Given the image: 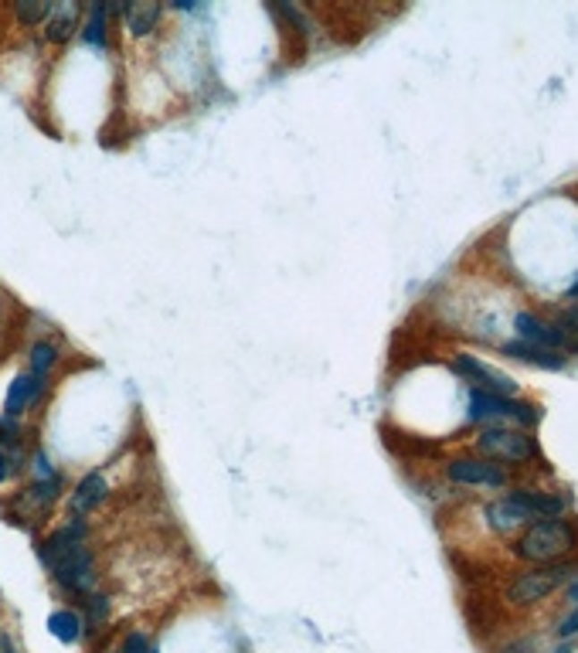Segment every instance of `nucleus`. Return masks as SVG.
Here are the masks:
<instances>
[{
  "label": "nucleus",
  "mask_w": 578,
  "mask_h": 653,
  "mask_svg": "<svg viewBox=\"0 0 578 653\" xmlns=\"http://www.w3.org/2000/svg\"><path fill=\"white\" fill-rule=\"evenodd\" d=\"M123 18H126L130 35L147 38L153 31V24H157V18H160V7H157V4H133V7L123 11Z\"/></svg>",
  "instance_id": "obj_16"
},
{
  "label": "nucleus",
  "mask_w": 578,
  "mask_h": 653,
  "mask_svg": "<svg viewBox=\"0 0 578 653\" xmlns=\"http://www.w3.org/2000/svg\"><path fill=\"white\" fill-rule=\"evenodd\" d=\"M34 463H38V466H34V470H38V477H48V480L55 477V470H51V460L45 456V453H38V460H34Z\"/></svg>",
  "instance_id": "obj_24"
},
{
  "label": "nucleus",
  "mask_w": 578,
  "mask_h": 653,
  "mask_svg": "<svg viewBox=\"0 0 578 653\" xmlns=\"http://www.w3.org/2000/svg\"><path fill=\"white\" fill-rule=\"evenodd\" d=\"M446 477L453 483H466V487H507V473L483 460H453L446 466Z\"/></svg>",
  "instance_id": "obj_7"
},
{
  "label": "nucleus",
  "mask_w": 578,
  "mask_h": 653,
  "mask_svg": "<svg viewBox=\"0 0 578 653\" xmlns=\"http://www.w3.org/2000/svg\"><path fill=\"white\" fill-rule=\"evenodd\" d=\"M51 572H55V579H58V585H62L65 592H89L92 582H96L92 555H89L82 545H79L75 551H68L65 558L51 568Z\"/></svg>",
  "instance_id": "obj_6"
},
{
  "label": "nucleus",
  "mask_w": 578,
  "mask_h": 653,
  "mask_svg": "<svg viewBox=\"0 0 578 653\" xmlns=\"http://www.w3.org/2000/svg\"><path fill=\"white\" fill-rule=\"evenodd\" d=\"M106 21H109V7L106 4H96L92 11H89V21H85V31H82V41L85 45H106Z\"/></svg>",
  "instance_id": "obj_17"
},
{
  "label": "nucleus",
  "mask_w": 578,
  "mask_h": 653,
  "mask_svg": "<svg viewBox=\"0 0 578 653\" xmlns=\"http://www.w3.org/2000/svg\"><path fill=\"white\" fill-rule=\"evenodd\" d=\"M572 572H575L572 562H561V565L551 562L548 568H531V572H524L517 582L510 585L507 599L514 606H534V602L548 599L565 579H572Z\"/></svg>",
  "instance_id": "obj_3"
},
{
  "label": "nucleus",
  "mask_w": 578,
  "mask_h": 653,
  "mask_svg": "<svg viewBox=\"0 0 578 653\" xmlns=\"http://www.w3.org/2000/svg\"><path fill=\"white\" fill-rule=\"evenodd\" d=\"M476 449L493 460H507V463H527L538 456V443L521 429H487L476 436Z\"/></svg>",
  "instance_id": "obj_4"
},
{
  "label": "nucleus",
  "mask_w": 578,
  "mask_h": 653,
  "mask_svg": "<svg viewBox=\"0 0 578 653\" xmlns=\"http://www.w3.org/2000/svg\"><path fill=\"white\" fill-rule=\"evenodd\" d=\"M517 334H521V341H531V344L538 347H548V351H568V354H578V344L572 334H565L555 320H544L538 313H517Z\"/></svg>",
  "instance_id": "obj_5"
},
{
  "label": "nucleus",
  "mask_w": 578,
  "mask_h": 653,
  "mask_svg": "<svg viewBox=\"0 0 578 653\" xmlns=\"http://www.w3.org/2000/svg\"><path fill=\"white\" fill-rule=\"evenodd\" d=\"M504 354L524 364H534V368H548V371H561L565 368V354L531 344V341H510V344H504Z\"/></svg>",
  "instance_id": "obj_10"
},
{
  "label": "nucleus",
  "mask_w": 578,
  "mask_h": 653,
  "mask_svg": "<svg viewBox=\"0 0 578 653\" xmlns=\"http://www.w3.org/2000/svg\"><path fill=\"white\" fill-rule=\"evenodd\" d=\"M572 296H578V283H575V286H572Z\"/></svg>",
  "instance_id": "obj_29"
},
{
  "label": "nucleus",
  "mask_w": 578,
  "mask_h": 653,
  "mask_svg": "<svg viewBox=\"0 0 578 653\" xmlns=\"http://www.w3.org/2000/svg\"><path fill=\"white\" fill-rule=\"evenodd\" d=\"M510 497L524 507L531 521L534 517H548L551 521V517H561V511H565V497H551V494H541V490H514Z\"/></svg>",
  "instance_id": "obj_11"
},
{
  "label": "nucleus",
  "mask_w": 578,
  "mask_h": 653,
  "mask_svg": "<svg viewBox=\"0 0 578 653\" xmlns=\"http://www.w3.org/2000/svg\"><path fill=\"white\" fill-rule=\"evenodd\" d=\"M0 653H14V647H11V640H4V636H0Z\"/></svg>",
  "instance_id": "obj_27"
},
{
  "label": "nucleus",
  "mask_w": 578,
  "mask_h": 653,
  "mask_svg": "<svg viewBox=\"0 0 578 653\" xmlns=\"http://www.w3.org/2000/svg\"><path fill=\"white\" fill-rule=\"evenodd\" d=\"M527 650H534V640H517V643H507L500 653H527Z\"/></svg>",
  "instance_id": "obj_26"
},
{
  "label": "nucleus",
  "mask_w": 578,
  "mask_h": 653,
  "mask_svg": "<svg viewBox=\"0 0 578 653\" xmlns=\"http://www.w3.org/2000/svg\"><path fill=\"white\" fill-rule=\"evenodd\" d=\"M487 517H490L493 531H510V528H517V524L531 521V514H527L524 507H521V504H517L514 497L493 500L490 507H487Z\"/></svg>",
  "instance_id": "obj_14"
},
{
  "label": "nucleus",
  "mask_w": 578,
  "mask_h": 653,
  "mask_svg": "<svg viewBox=\"0 0 578 653\" xmlns=\"http://www.w3.org/2000/svg\"><path fill=\"white\" fill-rule=\"evenodd\" d=\"M453 368H456L459 375H466V378L480 381V388H483V392H497V395H514V392H517L514 378L500 375V371H497V368H490V364L476 361L473 354H459L456 361H453Z\"/></svg>",
  "instance_id": "obj_8"
},
{
  "label": "nucleus",
  "mask_w": 578,
  "mask_h": 653,
  "mask_svg": "<svg viewBox=\"0 0 578 653\" xmlns=\"http://www.w3.org/2000/svg\"><path fill=\"white\" fill-rule=\"evenodd\" d=\"M568 596H572V602H575V606H578V579H575V582H572V589H568Z\"/></svg>",
  "instance_id": "obj_28"
},
{
  "label": "nucleus",
  "mask_w": 578,
  "mask_h": 653,
  "mask_svg": "<svg viewBox=\"0 0 578 653\" xmlns=\"http://www.w3.org/2000/svg\"><path fill=\"white\" fill-rule=\"evenodd\" d=\"M578 548V531L572 521L565 517H551V521H538L531 524L517 545H514V555L524 558V562H534V565H551L565 555H572Z\"/></svg>",
  "instance_id": "obj_1"
},
{
  "label": "nucleus",
  "mask_w": 578,
  "mask_h": 653,
  "mask_svg": "<svg viewBox=\"0 0 578 653\" xmlns=\"http://www.w3.org/2000/svg\"><path fill=\"white\" fill-rule=\"evenodd\" d=\"M109 616V599L106 596H89V616H85V626H99Z\"/></svg>",
  "instance_id": "obj_20"
},
{
  "label": "nucleus",
  "mask_w": 578,
  "mask_h": 653,
  "mask_svg": "<svg viewBox=\"0 0 578 653\" xmlns=\"http://www.w3.org/2000/svg\"><path fill=\"white\" fill-rule=\"evenodd\" d=\"M41 392H45V378L41 375H21V378H14L11 388H7V398H4V415L17 419L21 412H28V405Z\"/></svg>",
  "instance_id": "obj_9"
},
{
  "label": "nucleus",
  "mask_w": 578,
  "mask_h": 653,
  "mask_svg": "<svg viewBox=\"0 0 578 653\" xmlns=\"http://www.w3.org/2000/svg\"><path fill=\"white\" fill-rule=\"evenodd\" d=\"M82 630H85V619L79 613H72V609H58V613L48 616V633L55 640H62V643H79Z\"/></svg>",
  "instance_id": "obj_15"
},
{
  "label": "nucleus",
  "mask_w": 578,
  "mask_h": 653,
  "mask_svg": "<svg viewBox=\"0 0 578 653\" xmlns=\"http://www.w3.org/2000/svg\"><path fill=\"white\" fill-rule=\"evenodd\" d=\"M11 473H14V460L7 453H0V483L11 480Z\"/></svg>",
  "instance_id": "obj_25"
},
{
  "label": "nucleus",
  "mask_w": 578,
  "mask_h": 653,
  "mask_svg": "<svg viewBox=\"0 0 578 653\" xmlns=\"http://www.w3.org/2000/svg\"><path fill=\"white\" fill-rule=\"evenodd\" d=\"M75 28H79V4H62V7L51 11L48 24H45V35H48L51 45H65Z\"/></svg>",
  "instance_id": "obj_13"
},
{
  "label": "nucleus",
  "mask_w": 578,
  "mask_h": 653,
  "mask_svg": "<svg viewBox=\"0 0 578 653\" xmlns=\"http://www.w3.org/2000/svg\"><path fill=\"white\" fill-rule=\"evenodd\" d=\"M55 361H58V347L55 344H34L31 351V375H48L51 368H55Z\"/></svg>",
  "instance_id": "obj_18"
},
{
  "label": "nucleus",
  "mask_w": 578,
  "mask_h": 653,
  "mask_svg": "<svg viewBox=\"0 0 578 653\" xmlns=\"http://www.w3.org/2000/svg\"><path fill=\"white\" fill-rule=\"evenodd\" d=\"M470 419H476V422H490V419H507V422L534 426V422L541 419V412H538V405L517 402L514 395H497V392H483V388H473V395H470Z\"/></svg>",
  "instance_id": "obj_2"
},
{
  "label": "nucleus",
  "mask_w": 578,
  "mask_h": 653,
  "mask_svg": "<svg viewBox=\"0 0 578 653\" xmlns=\"http://www.w3.org/2000/svg\"><path fill=\"white\" fill-rule=\"evenodd\" d=\"M578 633V606H575V613L568 619H561V626H558V636H575Z\"/></svg>",
  "instance_id": "obj_23"
},
{
  "label": "nucleus",
  "mask_w": 578,
  "mask_h": 653,
  "mask_svg": "<svg viewBox=\"0 0 578 653\" xmlns=\"http://www.w3.org/2000/svg\"><path fill=\"white\" fill-rule=\"evenodd\" d=\"M106 494H109L106 480H102L99 473H89V477H82V483L75 487V494H72V511H75V514H89V511H96L102 500H106Z\"/></svg>",
  "instance_id": "obj_12"
},
{
  "label": "nucleus",
  "mask_w": 578,
  "mask_h": 653,
  "mask_svg": "<svg viewBox=\"0 0 578 653\" xmlns=\"http://www.w3.org/2000/svg\"><path fill=\"white\" fill-rule=\"evenodd\" d=\"M17 439H21V426H17V419L0 415V446H14Z\"/></svg>",
  "instance_id": "obj_21"
},
{
  "label": "nucleus",
  "mask_w": 578,
  "mask_h": 653,
  "mask_svg": "<svg viewBox=\"0 0 578 653\" xmlns=\"http://www.w3.org/2000/svg\"><path fill=\"white\" fill-rule=\"evenodd\" d=\"M123 653H153V647L143 633H130L123 640Z\"/></svg>",
  "instance_id": "obj_22"
},
{
  "label": "nucleus",
  "mask_w": 578,
  "mask_h": 653,
  "mask_svg": "<svg viewBox=\"0 0 578 653\" xmlns=\"http://www.w3.org/2000/svg\"><path fill=\"white\" fill-rule=\"evenodd\" d=\"M17 11V18L24 21V24H41V21H48L51 18V4H45V0H38V4H17L14 7Z\"/></svg>",
  "instance_id": "obj_19"
}]
</instances>
